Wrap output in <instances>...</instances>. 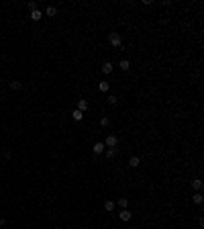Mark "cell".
<instances>
[{
	"mask_svg": "<svg viewBox=\"0 0 204 229\" xmlns=\"http://www.w3.org/2000/svg\"><path fill=\"white\" fill-rule=\"evenodd\" d=\"M108 43H110L112 47H121L123 39H121V35H118V33H110V35H108Z\"/></svg>",
	"mask_w": 204,
	"mask_h": 229,
	"instance_id": "1",
	"label": "cell"
},
{
	"mask_svg": "<svg viewBox=\"0 0 204 229\" xmlns=\"http://www.w3.org/2000/svg\"><path fill=\"white\" fill-rule=\"evenodd\" d=\"M116 143H118V137H116V135H108L106 141H104L106 147H116Z\"/></svg>",
	"mask_w": 204,
	"mask_h": 229,
	"instance_id": "2",
	"label": "cell"
},
{
	"mask_svg": "<svg viewBox=\"0 0 204 229\" xmlns=\"http://www.w3.org/2000/svg\"><path fill=\"white\" fill-rule=\"evenodd\" d=\"M118 217L123 219V221H131V219H133V213H131V211H129V209H123V211H121V215H118Z\"/></svg>",
	"mask_w": 204,
	"mask_h": 229,
	"instance_id": "3",
	"label": "cell"
},
{
	"mask_svg": "<svg viewBox=\"0 0 204 229\" xmlns=\"http://www.w3.org/2000/svg\"><path fill=\"white\" fill-rule=\"evenodd\" d=\"M112 70H114V66L110 61H104L102 64V74H112Z\"/></svg>",
	"mask_w": 204,
	"mask_h": 229,
	"instance_id": "4",
	"label": "cell"
},
{
	"mask_svg": "<svg viewBox=\"0 0 204 229\" xmlns=\"http://www.w3.org/2000/svg\"><path fill=\"white\" fill-rule=\"evenodd\" d=\"M129 166H131V168H139V166H141V158H139V156H133V158L129 160Z\"/></svg>",
	"mask_w": 204,
	"mask_h": 229,
	"instance_id": "5",
	"label": "cell"
},
{
	"mask_svg": "<svg viewBox=\"0 0 204 229\" xmlns=\"http://www.w3.org/2000/svg\"><path fill=\"white\" fill-rule=\"evenodd\" d=\"M29 16H31V21H41L43 12H41V10H31V12H29Z\"/></svg>",
	"mask_w": 204,
	"mask_h": 229,
	"instance_id": "6",
	"label": "cell"
},
{
	"mask_svg": "<svg viewBox=\"0 0 204 229\" xmlns=\"http://www.w3.org/2000/svg\"><path fill=\"white\" fill-rule=\"evenodd\" d=\"M78 111H82V113L88 111V100H86V98H80L78 100Z\"/></svg>",
	"mask_w": 204,
	"mask_h": 229,
	"instance_id": "7",
	"label": "cell"
},
{
	"mask_svg": "<svg viewBox=\"0 0 204 229\" xmlns=\"http://www.w3.org/2000/svg\"><path fill=\"white\" fill-rule=\"evenodd\" d=\"M192 188L196 190V192H200V188H202V180H200V178H194V180H192Z\"/></svg>",
	"mask_w": 204,
	"mask_h": 229,
	"instance_id": "8",
	"label": "cell"
},
{
	"mask_svg": "<svg viewBox=\"0 0 204 229\" xmlns=\"http://www.w3.org/2000/svg\"><path fill=\"white\" fill-rule=\"evenodd\" d=\"M106 149V145L102 143V141H98V143H94V153H102Z\"/></svg>",
	"mask_w": 204,
	"mask_h": 229,
	"instance_id": "9",
	"label": "cell"
},
{
	"mask_svg": "<svg viewBox=\"0 0 204 229\" xmlns=\"http://www.w3.org/2000/svg\"><path fill=\"white\" fill-rule=\"evenodd\" d=\"M71 119H74V121H82V119H84V113H82V111H78V109H76V111L71 113Z\"/></svg>",
	"mask_w": 204,
	"mask_h": 229,
	"instance_id": "10",
	"label": "cell"
},
{
	"mask_svg": "<svg viewBox=\"0 0 204 229\" xmlns=\"http://www.w3.org/2000/svg\"><path fill=\"white\" fill-rule=\"evenodd\" d=\"M116 205L121 207V209H127V207H129V198H127V196H121V198H118V203H116Z\"/></svg>",
	"mask_w": 204,
	"mask_h": 229,
	"instance_id": "11",
	"label": "cell"
},
{
	"mask_svg": "<svg viewBox=\"0 0 204 229\" xmlns=\"http://www.w3.org/2000/svg\"><path fill=\"white\" fill-rule=\"evenodd\" d=\"M104 153H106V158L110 160V158H114V156H116V147H108V149H104Z\"/></svg>",
	"mask_w": 204,
	"mask_h": 229,
	"instance_id": "12",
	"label": "cell"
},
{
	"mask_svg": "<svg viewBox=\"0 0 204 229\" xmlns=\"http://www.w3.org/2000/svg\"><path fill=\"white\" fill-rule=\"evenodd\" d=\"M45 14H47V16H55V14H57V8H55V6H47V8H45Z\"/></svg>",
	"mask_w": 204,
	"mask_h": 229,
	"instance_id": "13",
	"label": "cell"
},
{
	"mask_svg": "<svg viewBox=\"0 0 204 229\" xmlns=\"http://www.w3.org/2000/svg\"><path fill=\"white\" fill-rule=\"evenodd\" d=\"M192 203H194V205H202V195H200V192H196V195L192 196Z\"/></svg>",
	"mask_w": 204,
	"mask_h": 229,
	"instance_id": "14",
	"label": "cell"
},
{
	"mask_svg": "<svg viewBox=\"0 0 204 229\" xmlns=\"http://www.w3.org/2000/svg\"><path fill=\"white\" fill-rule=\"evenodd\" d=\"M118 68L123 70V72H127V70L131 68V64H129V59H123V61H121V64H118Z\"/></svg>",
	"mask_w": 204,
	"mask_h": 229,
	"instance_id": "15",
	"label": "cell"
},
{
	"mask_svg": "<svg viewBox=\"0 0 204 229\" xmlns=\"http://www.w3.org/2000/svg\"><path fill=\"white\" fill-rule=\"evenodd\" d=\"M21 86H23V84H21L19 80H12L10 82V90H21Z\"/></svg>",
	"mask_w": 204,
	"mask_h": 229,
	"instance_id": "16",
	"label": "cell"
},
{
	"mask_svg": "<svg viewBox=\"0 0 204 229\" xmlns=\"http://www.w3.org/2000/svg\"><path fill=\"white\" fill-rule=\"evenodd\" d=\"M114 207H116V203H112V201H106V203H104V209H106V211H114Z\"/></svg>",
	"mask_w": 204,
	"mask_h": 229,
	"instance_id": "17",
	"label": "cell"
},
{
	"mask_svg": "<svg viewBox=\"0 0 204 229\" xmlns=\"http://www.w3.org/2000/svg\"><path fill=\"white\" fill-rule=\"evenodd\" d=\"M98 88H100L102 92H108V88H110V84H108V82H100V84H98Z\"/></svg>",
	"mask_w": 204,
	"mask_h": 229,
	"instance_id": "18",
	"label": "cell"
},
{
	"mask_svg": "<svg viewBox=\"0 0 204 229\" xmlns=\"http://www.w3.org/2000/svg\"><path fill=\"white\" fill-rule=\"evenodd\" d=\"M100 125L102 127H108V125H110V119H108V117H102V119H100Z\"/></svg>",
	"mask_w": 204,
	"mask_h": 229,
	"instance_id": "19",
	"label": "cell"
},
{
	"mask_svg": "<svg viewBox=\"0 0 204 229\" xmlns=\"http://www.w3.org/2000/svg\"><path fill=\"white\" fill-rule=\"evenodd\" d=\"M108 103H110V104H116V103H118V98H116V96H108Z\"/></svg>",
	"mask_w": 204,
	"mask_h": 229,
	"instance_id": "20",
	"label": "cell"
}]
</instances>
